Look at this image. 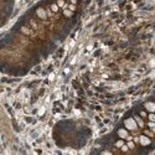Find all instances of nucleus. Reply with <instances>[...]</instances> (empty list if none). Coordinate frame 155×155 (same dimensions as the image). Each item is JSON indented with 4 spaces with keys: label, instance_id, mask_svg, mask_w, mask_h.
<instances>
[{
    "label": "nucleus",
    "instance_id": "nucleus-1",
    "mask_svg": "<svg viewBox=\"0 0 155 155\" xmlns=\"http://www.w3.org/2000/svg\"><path fill=\"white\" fill-rule=\"evenodd\" d=\"M124 125H125V128L128 130H136L138 129V123H136V120L134 119V117L124 120Z\"/></svg>",
    "mask_w": 155,
    "mask_h": 155
},
{
    "label": "nucleus",
    "instance_id": "nucleus-2",
    "mask_svg": "<svg viewBox=\"0 0 155 155\" xmlns=\"http://www.w3.org/2000/svg\"><path fill=\"white\" fill-rule=\"evenodd\" d=\"M144 108H145V111L149 113H154L155 112V103L154 102H147L145 104H144Z\"/></svg>",
    "mask_w": 155,
    "mask_h": 155
},
{
    "label": "nucleus",
    "instance_id": "nucleus-3",
    "mask_svg": "<svg viewBox=\"0 0 155 155\" xmlns=\"http://www.w3.org/2000/svg\"><path fill=\"white\" fill-rule=\"evenodd\" d=\"M36 14H37V16H39L40 19H42V20L47 19V14H46V10H45V9H42V7H39V9L36 10Z\"/></svg>",
    "mask_w": 155,
    "mask_h": 155
},
{
    "label": "nucleus",
    "instance_id": "nucleus-4",
    "mask_svg": "<svg viewBox=\"0 0 155 155\" xmlns=\"http://www.w3.org/2000/svg\"><path fill=\"white\" fill-rule=\"evenodd\" d=\"M118 136H119L120 139H128L129 133H128L127 128H124V129H119V130H118Z\"/></svg>",
    "mask_w": 155,
    "mask_h": 155
},
{
    "label": "nucleus",
    "instance_id": "nucleus-5",
    "mask_svg": "<svg viewBox=\"0 0 155 155\" xmlns=\"http://www.w3.org/2000/svg\"><path fill=\"white\" fill-rule=\"evenodd\" d=\"M139 141H140V144L143 147H147V145H149L151 143L150 139H149V136H147V135H141L140 138H139Z\"/></svg>",
    "mask_w": 155,
    "mask_h": 155
},
{
    "label": "nucleus",
    "instance_id": "nucleus-6",
    "mask_svg": "<svg viewBox=\"0 0 155 155\" xmlns=\"http://www.w3.org/2000/svg\"><path fill=\"white\" fill-rule=\"evenodd\" d=\"M134 119L136 120V123H138V127H140V128H143L145 124H144V120H143V118L141 117H139V115H135L134 117Z\"/></svg>",
    "mask_w": 155,
    "mask_h": 155
},
{
    "label": "nucleus",
    "instance_id": "nucleus-7",
    "mask_svg": "<svg viewBox=\"0 0 155 155\" xmlns=\"http://www.w3.org/2000/svg\"><path fill=\"white\" fill-rule=\"evenodd\" d=\"M72 14H73V11L70 10V9H65V10H63V15L66 16V17H71Z\"/></svg>",
    "mask_w": 155,
    "mask_h": 155
},
{
    "label": "nucleus",
    "instance_id": "nucleus-8",
    "mask_svg": "<svg viewBox=\"0 0 155 155\" xmlns=\"http://www.w3.org/2000/svg\"><path fill=\"white\" fill-rule=\"evenodd\" d=\"M124 144H125V143H124V139H119V140L115 143V147H117V148H122Z\"/></svg>",
    "mask_w": 155,
    "mask_h": 155
},
{
    "label": "nucleus",
    "instance_id": "nucleus-9",
    "mask_svg": "<svg viewBox=\"0 0 155 155\" xmlns=\"http://www.w3.org/2000/svg\"><path fill=\"white\" fill-rule=\"evenodd\" d=\"M58 9H60V6H58L57 4H52V5H51V10H52L53 13H57V11H58Z\"/></svg>",
    "mask_w": 155,
    "mask_h": 155
},
{
    "label": "nucleus",
    "instance_id": "nucleus-10",
    "mask_svg": "<svg viewBox=\"0 0 155 155\" xmlns=\"http://www.w3.org/2000/svg\"><path fill=\"white\" fill-rule=\"evenodd\" d=\"M148 118L150 122H155V113H149Z\"/></svg>",
    "mask_w": 155,
    "mask_h": 155
},
{
    "label": "nucleus",
    "instance_id": "nucleus-11",
    "mask_svg": "<svg viewBox=\"0 0 155 155\" xmlns=\"http://www.w3.org/2000/svg\"><path fill=\"white\" fill-rule=\"evenodd\" d=\"M127 145L129 147V149H134L135 148V144H134V141H132V140H129L127 143Z\"/></svg>",
    "mask_w": 155,
    "mask_h": 155
},
{
    "label": "nucleus",
    "instance_id": "nucleus-12",
    "mask_svg": "<svg viewBox=\"0 0 155 155\" xmlns=\"http://www.w3.org/2000/svg\"><path fill=\"white\" fill-rule=\"evenodd\" d=\"M57 5L60 7H65V1L63 0H57V3H56Z\"/></svg>",
    "mask_w": 155,
    "mask_h": 155
},
{
    "label": "nucleus",
    "instance_id": "nucleus-13",
    "mask_svg": "<svg viewBox=\"0 0 155 155\" xmlns=\"http://www.w3.org/2000/svg\"><path fill=\"white\" fill-rule=\"evenodd\" d=\"M120 149H122V151H128V150H129V147H128L127 144H124V145H123Z\"/></svg>",
    "mask_w": 155,
    "mask_h": 155
},
{
    "label": "nucleus",
    "instance_id": "nucleus-14",
    "mask_svg": "<svg viewBox=\"0 0 155 155\" xmlns=\"http://www.w3.org/2000/svg\"><path fill=\"white\" fill-rule=\"evenodd\" d=\"M140 117H141V118H147V117H148V114H147V112H144V111H143V112H140Z\"/></svg>",
    "mask_w": 155,
    "mask_h": 155
},
{
    "label": "nucleus",
    "instance_id": "nucleus-15",
    "mask_svg": "<svg viewBox=\"0 0 155 155\" xmlns=\"http://www.w3.org/2000/svg\"><path fill=\"white\" fill-rule=\"evenodd\" d=\"M148 125H149L150 128H155V122H149Z\"/></svg>",
    "mask_w": 155,
    "mask_h": 155
},
{
    "label": "nucleus",
    "instance_id": "nucleus-16",
    "mask_svg": "<svg viewBox=\"0 0 155 155\" xmlns=\"http://www.w3.org/2000/svg\"><path fill=\"white\" fill-rule=\"evenodd\" d=\"M68 9H70V10H72V11H75V10H76V6H75V4H71Z\"/></svg>",
    "mask_w": 155,
    "mask_h": 155
},
{
    "label": "nucleus",
    "instance_id": "nucleus-17",
    "mask_svg": "<svg viewBox=\"0 0 155 155\" xmlns=\"http://www.w3.org/2000/svg\"><path fill=\"white\" fill-rule=\"evenodd\" d=\"M21 31L22 32H25V34H30V31H29L26 28H21Z\"/></svg>",
    "mask_w": 155,
    "mask_h": 155
},
{
    "label": "nucleus",
    "instance_id": "nucleus-18",
    "mask_svg": "<svg viewBox=\"0 0 155 155\" xmlns=\"http://www.w3.org/2000/svg\"><path fill=\"white\" fill-rule=\"evenodd\" d=\"M77 3V0H72V4H76Z\"/></svg>",
    "mask_w": 155,
    "mask_h": 155
},
{
    "label": "nucleus",
    "instance_id": "nucleus-19",
    "mask_svg": "<svg viewBox=\"0 0 155 155\" xmlns=\"http://www.w3.org/2000/svg\"><path fill=\"white\" fill-rule=\"evenodd\" d=\"M154 113H155V112H154Z\"/></svg>",
    "mask_w": 155,
    "mask_h": 155
}]
</instances>
